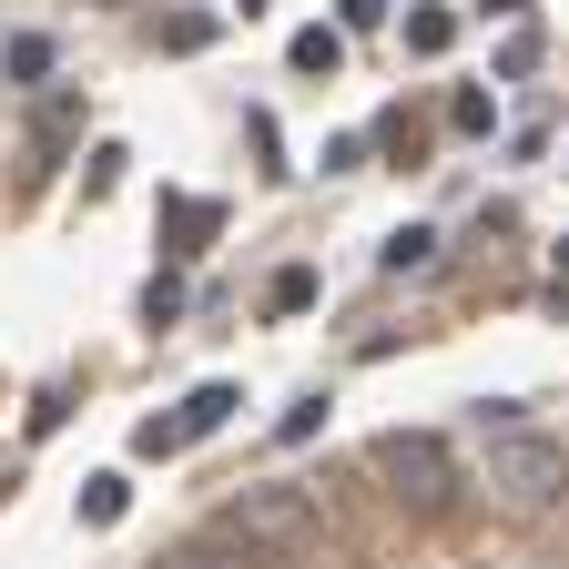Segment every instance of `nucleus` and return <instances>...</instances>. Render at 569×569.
Returning <instances> with one entry per match:
<instances>
[{
  "label": "nucleus",
  "mask_w": 569,
  "mask_h": 569,
  "mask_svg": "<svg viewBox=\"0 0 569 569\" xmlns=\"http://www.w3.org/2000/svg\"><path fill=\"white\" fill-rule=\"evenodd\" d=\"M478 488L498 498L509 519H549L559 498H569V448L549 438V427H488V448H478Z\"/></svg>",
  "instance_id": "obj_1"
},
{
  "label": "nucleus",
  "mask_w": 569,
  "mask_h": 569,
  "mask_svg": "<svg viewBox=\"0 0 569 569\" xmlns=\"http://www.w3.org/2000/svg\"><path fill=\"white\" fill-rule=\"evenodd\" d=\"M224 539L254 559H296V549H316V488H296V478H254V488H234L224 498Z\"/></svg>",
  "instance_id": "obj_2"
},
{
  "label": "nucleus",
  "mask_w": 569,
  "mask_h": 569,
  "mask_svg": "<svg viewBox=\"0 0 569 569\" xmlns=\"http://www.w3.org/2000/svg\"><path fill=\"white\" fill-rule=\"evenodd\" d=\"M367 458H377V478L407 498V509H448V498H458V458L427 438V427H387Z\"/></svg>",
  "instance_id": "obj_3"
},
{
  "label": "nucleus",
  "mask_w": 569,
  "mask_h": 569,
  "mask_svg": "<svg viewBox=\"0 0 569 569\" xmlns=\"http://www.w3.org/2000/svg\"><path fill=\"white\" fill-rule=\"evenodd\" d=\"M213 224H224V203H203V193H173V203H163L173 254H203V244H213Z\"/></svg>",
  "instance_id": "obj_4"
},
{
  "label": "nucleus",
  "mask_w": 569,
  "mask_h": 569,
  "mask_svg": "<svg viewBox=\"0 0 569 569\" xmlns=\"http://www.w3.org/2000/svg\"><path fill=\"white\" fill-rule=\"evenodd\" d=\"M234 407H244V397H234V387H193V397H183V407H173V438H183V448H193V438H213V427H224V417H234Z\"/></svg>",
  "instance_id": "obj_5"
},
{
  "label": "nucleus",
  "mask_w": 569,
  "mask_h": 569,
  "mask_svg": "<svg viewBox=\"0 0 569 569\" xmlns=\"http://www.w3.org/2000/svg\"><path fill=\"white\" fill-rule=\"evenodd\" d=\"M122 509H132V478H122V468H102V478H82V519H92V529H112Z\"/></svg>",
  "instance_id": "obj_6"
},
{
  "label": "nucleus",
  "mask_w": 569,
  "mask_h": 569,
  "mask_svg": "<svg viewBox=\"0 0 569 569\" xmlns=\"http://www.w3.org/2000/svg\"><path fill=\"white\" fill-rule=\"evenodd\" d=\"M427 264H438V234H427V224L387 234V274H427Z\"/></svg>",
  "instance_id": "obj_7"
},
{
  "label": "nucleus",
  "mask_w": 569,
  "mask_h": 569,
  "mask_svg": "<svg viewBox=\"0 0 569 569\" xmlns=\"http://www.w3.org/2000/svg\"><path fill=\"white\" fill-rule=\"evenodd\" d=\"M296 71H336L346 61V31H296V51H284Z\"/></svg>",
  "instance_id": "obj_8"
},
{
  "label": "nucleus",
  "mask_w": 569,
  "mask_h": 569,
  "mask_svg": "<svg viewBox=\"0 0 569 569\" xmlns=\"http://www.w3.org/2000/svg\"><path fill=\"white\" fill-rule=\"evenodd\" d=\"M0 61H11V82H51V41H41V31H21Z\"/></svg>",
  "instance_id": "obj_9"
},
{
  "label": "nucleus",
  "mask_w": 569,
  "mask_h": 569,
  "mask_svg": "<svg viewBox=\"0 0 569 569\" xmlns=\"http://www.w3.org/2000/svg\"><path fill=\"white\" fill-rule=\"evenodd\" d=\"M458 41V11H407V51H448Z\"/></svg>",
  "instance_id": "obj_10"
},
{
  "label": "nucleus",
  "mask_w": 569,
  "mask_h": 569,
  "mask_svg": "<svg viewBox=\"0 0 569 569\" xmlns=\"http://www.w3.org/2000/svg\"><path fill=\"white\" fill-rule=\"evenodd\" d=\"M316 427H326V397H296V407H284V417H274V438H284V448H306V438H316Z\"/></svg>",
  "instance_id": "obj_11"
},
{
  "label": "nucleus",
  "mask_w": 569,
  "mask_h": 569,
  "mask_svg": "<svg viewBox=\"0 0 569 569\" xmlns=\"http://www.w3.org/2000/svg\"><path fill=\"white\" fill-rule=\"evenodd\" d=\"M71 122H82V102H41V122H31V142H41V153H61V142H71Z\"/></svg>",
  "instance_id": "obj_12"
},
{
  "label": "nucleus",
  "mask_w": 569,
  "mask_h": 569,
  "mask_svg": "<svg viewBox=\"0 0 569 569\" xmlns=\"http://www.w3.org/2000/svg\"><path fill=\"white\" fill-rule=\"evenodd\" d=\"M306 306H316V274L284 264V274H274V316H306Z\"/></svg>",
  "instance_id": "obj_13"
},
{
  "label": "nucleus",
  "mask_w": 569,
  "mask_h": 569,
  "mask_svg": "<svg viewBox=\"0 0 569 569\" xmlns=\"http://www.w3.org/2000/svg\"><path fill=\"white\" fill-rule=\"evenodd\" d=\"M448 122H458V132H488V122H498V102H488V92H458V102H448Z\"/></svg>",
  "instance_id": "obj_14"
},
{
  "label": "nucleus",
  "mask_w": 569,
  "mask_h": 569,
  "mask_svg": "<svg viewBox=\"0 0 569 569\" xmlns=\"http://www.w3.org/2000/svg\"><path fill=\"white\" fill-rule=\"evenodd\" d=\"M142 316H153V326H173V316H183V284H173V274H153V296H142Z\"/></svg>",
  "instance_id": "obj_15"
},
{
  "label": "nucleus",
  "mask_w": 569,
  "mask_h": 569,
  "mask_svg": "<svg viewBox=\"0 0 569 569\" xmlns=\"http://www.w3.org/2000/svg\"><path fill=\"white\" fill-rule=\"evenodd\" d=\"M173 569H234V539H203V549H183Z\"/></svg>",
  "instance_id": "obj_16"
},
{
  "label": "nucleus",
  "mask_w": 569,
  "mask_h": 569,
  "mask_svg": "<svg viewBox=\"0 0 569 569\" xmlns=\"http://www.w3.org/2000/svg\"><path fill=\"white\" fill-rule=\"evenodd\" d=\"M387 21V0H346V31H377Z\"/></svg>",
  "instance_id": "obj_17"
},
{
  "label": "nucleus",
  "mask_w": 569,
  "mask_h": 569,
  "mask_svg": "<svg viewBox=\"0 0 569 569\" xmlns=\"http://www.w3.org/2000/svg\"><path fill=\"white\" fill-rule=\"evenodd\" d=\"M478 11H519V0H478Z\"/></svg>",
  "instance_id": "obj_18"
},
{
  "label": "nucleus",
  "mask_w": 569,
  "mask_h": 569,
  "mask_svg": "<svg viewBox=\"0 0 569 569\" xmlns=\"http://www.w3.org/2000/svg\"><path fill=\"white\" fill-rule=\"evenodd\" d=\"M244 11H254V0H244Z\"/></svg>",
  "instance_id": "obj_19"
}]
</instances>
